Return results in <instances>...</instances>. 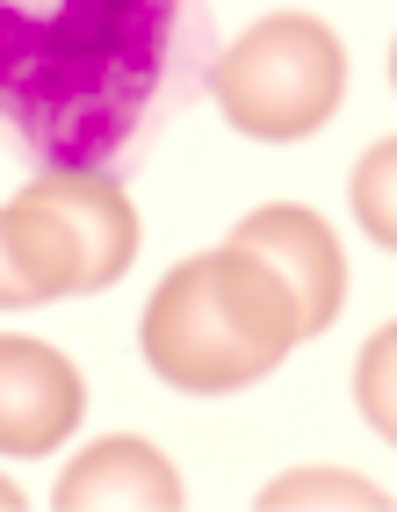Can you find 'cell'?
I'll return each instance as SVG.
<instances>
[{
    "instance_id": "obj_1",
    "label": "cell",
    "mask_w": 397,
    "mask_h": 512,
    "mask_svg": "<svg viewBox=\"0 0 397 512\" xmlns=\"http://www.w3.org/2000/svg\"><path fill=\"white\" fill-rule=\"evenodd\" d=\"M188 0H0V123L51 166H109L167 87Z\"/></svg>"
},
{
    "instance_id": "obj_2",
    "label": "cell",
    "mask_w": 397,
    "mask_h": 512,
    "mask_svg": "<svg viewBox=\"0 0 397 512\" xmlns=\"http://www.w3.org/2000/svg\"><path fill=\"white\" fill-rule=\"evenodd\" d=\"M210 94L239 138L296 145L311 130H325L347 101V44L333 37V22H318L304 8L260 15L210 65Z\"/></svg>"
},
{
    "instance_id": "obj_3",
    "label": "cell",
    "mask_w": 397,
    "mask_h": 512,
    "mask_svg": "<svg viewBox=\"0 0 397 512\" xmlns=\"http://www.w3.org/2000/svg\"><path fill=\"white\" fill-rule=\"evenodd\" d=\"M138 347L145 368L159 383H174L188 397H224V390H246L275 368V354L239 325V311L224 303L217 289V267L210 253H195L181 267H167L145 303V325H138Z\"/></svg>"
},
{
    "instance_id": "obj_4",
    "label": "cell",
    "mask_w": 397,
    "mask_h": 512,
    "mask_svg": "<svg viewBox=\"0 0 397 512\" xmlns=\"http://www.w3.org/2000/svg\"><path fill=\"white\" fill-rule=\"evenodd\" d=\"M224 246L253 253L289 289L296 318H304V339H318L325 325L340 318V303H347V253H340L333 224H325L318 210H304V202H268V210H253Z\"/></svg>"
},
{
    "instance_id": "obj_5",
    "label": "cell",
    "mask_w": 397,
    "mask_h": 512,
    "mask_svg": "<svg viewBox=\"0 0 397 512\" xmlns=\"http://www.w3.org/2000/svg\"><path fill=\"white\" fill-rule=\"evenodd\" d=\"M87 412V383L58 347L0 332V455H51Z\"/></svg>"
},
{
    "instance_id": "obj_6",
    "label": "cell",
    "mask_w": 397,
    "mask_h": 512,
    "mask_svg": "<svg viewBox=\"0 0 397 512\" xmlns=\"http://www.w3.org/2000/svg\"><path fill=\"white\" fill-rule=\"evenodd\" d=\"M22 195L44 202V210L65 224V238H73V253H80L87 296L116 289L130 275V260H138V210H130V195L102 174V166H51V174L29 181Z\"/></svg>"
},
{
    "instance_id": "obj_7",
    "label": "cell",
    "mask_w": 397,
    "mask_h": 512,
    "mask_svg": "<svg viewBox=\"0 0 397 512\" xmlns=\"http://www.w3.org/2000/svg\"><path fill=\"white\" fill-rule=\"evenodd\" d=\"M58 512H181L188 505V484L181 469L138 433H109L94 440L87 455H73L58 469V491H51Z\"/></svg>"
},
{
    "instance_id": "obj_8",
    "label": "cell",
    "mask_w": 397,
    "mask_h": 512,
    "mask_svg": "<svg viewBox=\"0 0 397 512\" xmlns=\"http://www.w3.org/2000/svg\"><path fill=\"white\" fill-rule=\"evenodd\" d=\"M260 505L268 512H304V505H333V512H383L390 505V491H376V484H361V476H347V469H289V476H275L268 491H260Z\"/></svg>"
},
{
    "instance_id": "obj_9",
    "label": "cell",
    "mask_w": 397,
    "mask_h": 512,
    "mask_svg": "<svg viewBox=\"0 0 397 512\" xmlns=\"http://www.w3.org/2000/svg\"><path fill=\"white\" fill-rule=\"evenodd\" d=\"M390 166H397V145H369V159H361V174H354V217L361 231L376 238V246H397V217H390Z\"/></svg>"
},
{
    "instance_id": "obj_10",
    "label": "cell",
    "mask_w": 397,
    "mask_h": 512,
    "mask_svg": "<svg viewBox=\"0 0 397 512\" xmlns=\"http://www.w3.org/2000/svg\"><path fill=\"white\" fill-rule=\"evenodd\" d=\"M390 361H397V332H376L369 339V354H361V368H354V397H361V412H369V426L376 433H390L397 419V404H390Z\"/></svg>"
},
{
    "instance_id": "obj_11",
    "label": "cell",
    "mask_w": 397,
    "mask_h": 512,
    "mask_svg": "<svg viewBox=\"0 0 397 512\" xmlns=\"http://www.w3.org/2000/svg\"><path fill=\"white\" fill-rule=\"evenodd\" d=\"M29 303H37V289H29L22 260H15V246H8V231H0V311H29Z\"/></svg>"
},
{
    "instance_id": "obj_12",
    "label": "cell",
    "mask_w": 397,
    "mask_h": 512,
    "mask_svg": "<svg viewBox=\"0 0 397 512\" xmlns=\"http://www.w3.org/2000/svg\"><path fill=\"white\" fill-rule=\"evenodd\" d=\"M29 498H22V484H15V476H0V512H22Z\"/></svg>"
}]
</instances>
